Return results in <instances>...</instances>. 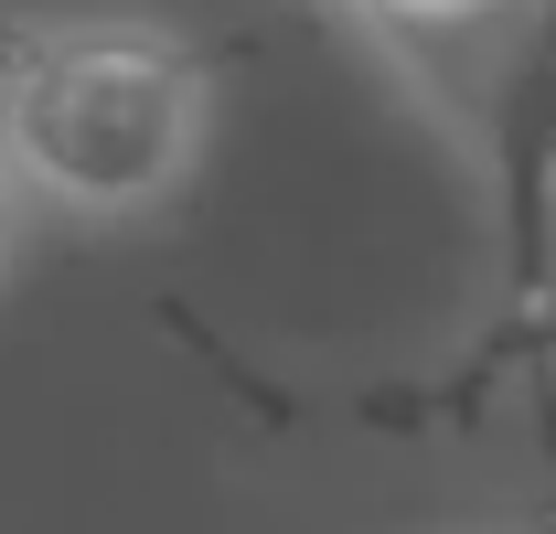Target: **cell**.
I'll list each match as a JSON object with an SVG mask.
<instances>
[{
    "mask_svg": "<svg viewBox=\"0 0 556 534\" xmlns=\"http://www.w3.org/2000/svg\"><path fill=\"white\" fill-rule=\"evenodd\" d=\"M214 65L161 22H22L0 65V161L65 225H139L204 171Z\"/></svg>",
    "mask_w": 556,
    "mask_h": 534,
    "instance_id": "6da1fadb",
    "label": "cell"
},
{
    "mask_svg": "<svg viewBox=\"0 0 556 534\" xmlns=\"http://www.w3.org/2000/svg\"><path fill=\"white\" fill-rule=\"evenodd\" d=\"M503 182H514V225H525V246H546V225H556V0H535V33H525V65H514Z\"/></svg>",
    "mask_w": 556,
    "mask_h": 534,
    "instance_id": "7a4b0ae2",
    "label": "cell"
},
{
    "mask_svg": "<svg viewBox=\"0 0 556 534\" xmlns=\"http://www.w3.org/2000/svg\"><path fill=\"white\" fill-rule=\"evenodd\" d=\"M343 11H364V22L396 33V43H471V33H492V22L525 11V0H343Z\"/></svg>",
    "mask_w": 556,
    "mask_h": 534,
    "instance_id": "3957f363",
    "label": "cell"
},
{
    "mask_svg": "<svg viewBox=\"0 0 556 534\" xmlns=\"http://www.w3.org/2000/svg\"><path fill=\"white\" fill-rule=\"evenodd\" d=\"M11 246H22V182H11V161H0V267H11Z\"/></svg>",
    "mask_w": 556,
    "mask_h": 534,
    "instance_id": "277c9868",
    "label": "cell"
},
{
    "mask_svg": "<svg viewBox=\"0 0 556 534\" xmlns=\"http://www.w3.org/2000/svg\"><path fill=\"white\" fill-rule=\"evenodd\" d=\"M11 43H22V22H11V11H0V65H11Z\"/></svg>",
    "mask_w": 556,
    "mask_h": 534,
    "instance_id": "5b68a950",
    "label": "cell"
}]
</instances>
